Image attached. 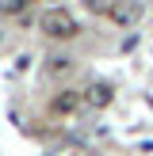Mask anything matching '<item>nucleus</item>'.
<instances>
[{
  "label": "nucleus",
  "mask_w": 153,
  "mask_h": 156,
  "mask_svg": "<svg viewBox=\"0 0 153 156\" xmlns=\"http://www.w3.org/2000/svg\"><path fill=\"white\" fill-rule=\"evenodd\" d=\"M42 30H46L50 38H73L76 30H80V23H76L65 8H50V12L42 15Z\"/></svg>",
  "instance_id": "nucleus-1"
},
{
  "label": "nucleus",
  "mask_w": 153,
  "mask_h": 156,
  "mask_svg": "<svg viewBox=\"0 0 153 156\" xmlns=\"http://www.w3.org/2000/svg\"><path fill=\"white\" fill-rule=\"evenodd\" d=\"M80 99L92 107V111H103V107L115 99V91H111V84H107V80H92L88 88H84V95H80Z\"/></svg>",
  "instance_id": "nucleus-3"
},
{
  "label": "nucleus",
  "mask_w": 153,
  "mask_h": 156,
  "mask_svg": "<svg viewBox=\"0 0 153 156\" xmlns=\"http://www.w3.org/2000/svg\"><path fill=\"white\" fill-rule=\"evenodd\" d=\"M76 103H80V95H76V91H61V95L54 99V111H73Z\"/></svg>",
  "instance_id": "nucleus-5"
},
{
  "label": "nucleus",
  "mask_w": 153,
  "mask_h": 156,
  "mask_svg": "<svg viewBox=\"0 0 153 156\" xmlns=\"http://www.w3.org/2000/svg\"><path fill=\"white\" fill-rule=\"evenodd\" d=\"M31 8V0H0V15H8V19H12V15H23Z\"/></svg>",
  "instance_id": "nucleus-4"
},
{
  "label": "nucleus",
  "mask_w": 153,
  "mask_h": 156,
  "mask_svg": "<svg viewBox=\"0 0 153 156\" xmlns=\"http://www.w3.org/2000/svg\"><path fill=\"white\" fill-rule=\"evenodd\" d=\"M107 12H111V19L119 23V27H130V23L142 19V4H138V0H111Z\"/></svg>",
  "instance_id": "nucleus-2"
}]
</instances>
